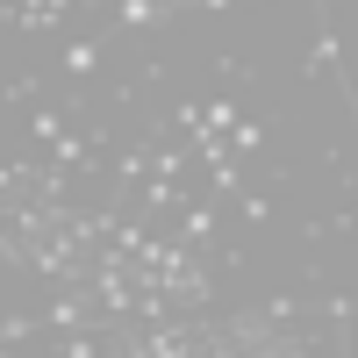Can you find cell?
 <instances>
[{
    "label": "cell",
    "mask_w": 358,
    "mask_h": 358,
    "mask_svg": "<svg viewBox=\"0 0 358 358\" xmlns=\"http://www.w3.org/2000/svg\"><path fill=\"white\" fill-rule=\"evenodd\" d=\"M108 15H115L108 29H115V36H122V29H165V22H172L179 8H172V0H115Z\"/></svg>",
    "instance_id": "1"
},
{
    "label": "cell",
    "mask_w": 358,
    "mask_h": 358,
    "mask_svg": "<svg viewBox=\"0 0 358 358\" xmlns=\"http://www.w3.org/2000/svg\"><path fill=\"white\" fill-rule=\"evenodd\" d=\"M315 22H322V29H315V50H308L301 72H330V65H337V8H315Z\"/></svg>",
    "instance_id": "2"
},
{
    "label": "cell",
    "mask_w": 358,
    "mask_h": 358,
    "mask_svg": "<svg viewBox=\"0 0 358 358\" xmlns=\"http://www.w3.org/2000/svg\"><path fill=\"white\" fill-rule=\"evenodd\" d=\"M65 15H72L65 0H36V8H8V22H15V29H29V36H43V29H57Z\"/></svg>",
    "instance_id": "3"
},
{
    "label": "cell",
    "mask_w": 358,
    "mask_h": 358,
    "mask_svg": "<svg viewBox=\"0 0 358 358\" xmlns=\"http://www.w3.org/2000/svg\"><path fill=\"white\" fill-rule=\"evenodd\" d=\"M101 50H108V36H79V43H65V57H57V72L65 79H86L101 65Z\"/></svg>",
    "instance_id": "4"
},
{
    "label": "cell",
    "mask_w": 358,
    "mask_h": 358,
    "mask_svg": "<svg viewBox=\"0 0 358 358\" xmlns=\"http://www.w3.org/2000/svg\"><path fill=\"white\" fill-rule=\"evenodd\" d=\"M236 194H244V165L222 151L215 165H208V201H236Z\"/></svg>",
    "instance_id": "5"
},
{
    "label": "cell",
    "mask_w": 358,
    "mask_h": 358,
    "mask_svg": "<svg viewBox=\"0 0 358 358\" xmlns=\"http://www.w3.org/2000/svg\"><path fill=\"white\" fill-rule=\"evenodd\" d=\"M215 236V201H187V222H179V244H208Z\"/></svg>",
    "instance_id": "6"
},
{
    "label": "cell",
    "mask_w": 358,
    "mask_h": 358,
    "mask_svg": "<svg viewBox=\"0 0 358 358\" xmlns=\"http://www.w3.org/2000/svg\"><path fill=\"white\" fill-rule=\"evenodd\" d=\"M65 129H72V122H65V115H57V108H43V101H36V108H29V136H36V143H43V151H50V143H57V136H65Z\"/></svg>",
    "instance_id": "7"
},
{
    "label": "cell",
    "mask_w": 358,
    "mask_h": 358,
    "mask_svg": "<svg viewBox=\"0 0 358 358\" xmlns=\"http://www.w3.org/2000/svg\"><path fill=\"white\" fill-rule=\"evenodd\" d=\"M229 143H236L229 158H251V151H265V122H236V129H229Z\"/></svg>",
    "instance_id": "8"
},
{
    "label": "cell",
    "mask_w": 358,
    "mask_h": 358,
    "mask_svg": "<svg viewBox=\"0 0 358 358\" xmlns=\"http://www.w3.org/2000/svg\"><path fill=\"white\" fill-rule=\"evenodd\" d=\"M236 208H244V222H265V215H273V201H265V194H251V187L236 194Z\"/></svg>",
    "instance_id": "9"
}]
</instances>
